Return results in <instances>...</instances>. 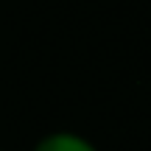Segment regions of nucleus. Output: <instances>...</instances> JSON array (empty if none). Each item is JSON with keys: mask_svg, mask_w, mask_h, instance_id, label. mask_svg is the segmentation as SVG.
I'll return each mask as SVG.
<instances>
[{"mask_svg": "<svg viewBox=\"0 0 151 151\" xmlns=\"http://www.w3.org/2000/svg\"><path fill=\"white\" fill-rule=\"evenodd\" d=\"M34 151H98V148L84 134H76V132H50V134L37 140Z\"/></svg>", "mask_w": 151, "mask_h": 151, "instance_id": "nucleus-1", "label": "nucleus"}]
</instances>
